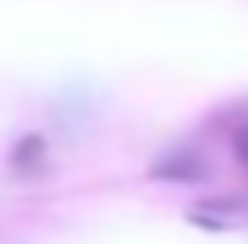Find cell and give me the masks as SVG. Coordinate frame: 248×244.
Wrapping results in <instances>:
<instances>
[{"label":"cell","instance_id":"cell-1","mask_svg":"<svg viewBox=\"0 0 248 244\" xmlns=\"http://www.w3.org/2000/svg\"><path fill=\"white\" fill-rule=\"evenodd\" d=\"M48 166V140L44 135H17L9 148V170L13 175H39Z\"/></svg>","mask_w":248,"mask_h":244},{"label":"cell","instance_id":"cell-2","mask_svg":"<svg viewBox=\"0 0 248 244\" xmlns=\"http://www.w3.org/2000/svg\"><path fill=\"white\" fill-rule=\"evenodd\" d=\"M201 175H205V162L187 148L166 153L161 162H153V179H201Z\"/></svg>","mask_w":248,"mask_h":244},{"label":"cell","instance_id":"cell-3","mask_svg":"<svg viewBox=\"0 0 248 244\" xmlns=\"http://www.w3.org/2000/svg\"><path fill=\"white\" fill-rule=\"evenodd\" d=\"M235 157L248 166V127H240V131H235Z\"/></svg>","mask_w":248,"mask_h":244}]
</instances>
